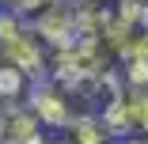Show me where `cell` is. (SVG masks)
<instances>
[{
	"label": "cell",
	"mask_w": 148,
	"mask_h": 144,
	"mask_svg": "<svg viewBox=\"0 0 148 144\" xmlns=\"http://www.w3.org/2000/svg\"><path fill=\"white\" fill-rule=\"evenodd\" d=\"M137 4H148V0H137Z\"/></svg>",
	"instance_id": "8"
},
{
	"label": "cell",
	"mask_w": 148,
	"mask_h": 144,
	"mask_svg": "<svg viewBox=\"0 0 148 144\" xmlns=\"http://www.w3.org/2000/svg\"><path fill=\"white\" fill-rule=\"evenodd\" d=\"M38 133H42V121H38V114L27 106V102L8 106V114H4V133H0L4 144H23V140H31V136H38Z\"/></svg>",
	"instance_id": "3"
},
{
	"label": "cell",
	"mask_w": 148,
	"mask_h": 144,
	"mask_svg": "<svg viewBox=\"0 0 148 144\" xmlns=\"http://www.w3.org/2000/svg\"><path fill=\"white\" fill-rule=\"evenodd\" d=\"M61 4H69V0H19V4H15V15L23 23H34V19L49 15L53 8H61Z\"/></svg>",
	"instance_id": "5"
},
{
	"label": "cell",
	"mask_w": 148,
	"mask_h": 144,
	"mask_svg": "<svg viewBox=\"0 0 148 144\" xmlns=\"http://www.w3.org/2000/svg\"><path fill=\"white\" fill-rule=\"evenodd\" d=\"M15 4L19 0H0V8H8V12H15Z\"/></svg>",
	"instance_id": "6"
},
{
	"label": "cell",
	"mask_w": 148,
	"mask_h": 144,
	"mask_svg": "<svg viewBox=\"0 0 148 144\" xmlns=\"http://www.w3.org/2000/svg\"><path fill=\"white\" fill-rule=\"evenodd\" d=\"M0 61L23 68L31 80H46V76H49V53H46V42L38 38V31H34L31 23H23V31H15L12 38L0 42Z\"/></svg>",
	"instance_id": "2"
},
{
	"label": "cell",
	"mask_w": 148,
	"mask_h": 144,
	"mask_svg": "<svg viewBox=\"0 0 148 144\" xmlns=\"http://www.w3.org/2000/svg\"><path fill=\"white\" fill-rule=\"evenodd\" d=\"M118 144H137V140H133V136H125V140H118Z\"/></svg>",
	"instance_id": "7"
},
{
	"label": "cell",
	"mask_w": 148,
	"mask_h": 144,
	"mask_svg": "<svg viewBox=\"0 0 148 144\" xmlns=\"http://www.w3.org/2000/svg\"><path fill=\"white\" fill-rule=\"evenodd\" d=\"M27 106L38 114V121H42L46 129H61V133H65L76 118H84V114H95V110H87V106H84L69 87H61L53 76L34 80L31 95H27Z\"/></svg>",
	"instance_id": "1"
},
{
	"label": "cell",
	"mask_w": 148,
	"mask_h": 144,
	"mask_svg": "<svg viewBox=\"0 0 148 144\" xmlns=\"http://www.w3.org/2000/svg\"><path fill=\"white\" fill-rule=\"evenodd\" d=\"M0 144H4V140H0Z\"/></svg>",
	"instance_id": "9"
},
{
	"label": "cell",
	"mask_w": 148,
	"mask_h": 144,
	"mask_svg": "<svg viewBox=\"0 0 148 144\" xmlns=\"http://www.w3.org/2000/svg\"><path fill=\"white\" fill-rule=\"evenodd\" d=\"M31 87H34V80L27 76L23 68L0 61V106H19V102H27Z\"/></svg>",
	"instance_id": "4"
}]
</instances>
